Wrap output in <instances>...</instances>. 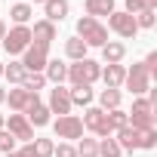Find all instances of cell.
Masks as SVG:
<instances>
[{
	"instance_id": "1",
	"label": "cell",
	"mask_w": 157,
	"mask_h": 157,
	"mask_svg": "<svg viewBox=\"0 0 157 157\" xmlns=\"http://www.w3.org/2000/svg\"><path fill=\"white\" fill-rule=\"evenodd\" d=\"M99 77H102V65L93 62V59H80V62L68 65V77H65V80L71 86H93Z\"/></svg>"
},
{
	"instance_id": "2",
	"label": "cell",
	"mask_w": 157,
	"mask_h": 157,
	"mask_svg": "<svg viewBox=\"0 0 157 157\" xmlns=\"http://www.w3.org/2000/svg\"><path fill=\"white\" fill-rule=\"evenodd\" d=\"M74 37H80L86 46H105L108 43V28L93 19V16H83V19H77V34Z\"/></svg>"
},
{
	"instance_id": "3",
	"label": "cell",
	"mask_w": 157,
	"mask_h": 157,
	"mask_svg": "<svg viewBox=\"0 0 157 157\" xmlns=\"http://www.w3.org/2000/svg\"><path fill=\"white\" fill-rule=\"evenodd\" d=\"M46 62H49V46H46V43H34V40H31V46L22 52V68H25L28 74H43Z\"/></svg>"
},
{
	"instance_id": "4",
	"label": "cell",
	"mask_w": 157,
	"mask_h": 157,
	"mask_svg": "<svg viewBox=\"0 0 157 157\" xmlns=\"http://www.w3.org/2000/svg\"><path fill=\"white\" fill-rule=\"evenodd\" d=\"M129 117V126L132 129H154V105L145 99V96H139L136 102H132V111L126 114Z\"/></svg>"
},
{
	"instance_id": "5",
	"label": "cell",
	"mask_w": 157,
	"mask_h": 157,
	"mask_svg": "<svg viewBox=\"0 0 157 157\" xmlns=\"http://www.w3.org/2000/svg\"><path fill=\"white\" fill-rule=\"evenodd\" d=\"M28 46H31V28H28V25H16V28H6V37H3V49H6L10 56H22Z\"/></svg>"
},
{
	"instance_id": "6",
	"label": "cell",
	"mask_w": 157,
	"mask_h": 157,
	"mask_svg": "<svg viewBox=\"0 0 157 157\" xmlns=\"http://www.w3.org/2000/svg\"><path fill=\"white\" fill-rule=\"evenodd\" d=\"M123 86L139 99V96H145L148 90H151V77H148V71H145V65L139 62V65H132V68H126V77H123Z\"/></svg>"
},
{
	"instance_id": "7",
	"label": "cell",
	"mask_w": 157,
	"mask_h": 157,
	"mask_svg": "<svg viewBox=\"0 0 157 157\" xmlns=\"http://www.w3.org/2000/svg\"><path fill=\"white\" fill-rule=\"evenodd\" d=\"M3 129H6L16 142H22V145H28V142L37 139V136H34V126L28 123L25 114H10V120H3Z\"/></svg>"
},
{
	"instance_id": "8",
	"label": "cell",
	"mask_w": 157,
	"mask_h": 157,
	"mask_svg": "<svg viewBox=\"0 0 157 157\" xmlns=\"http://www.w3.org/2000/svg\"><path fill=\"white\" fill-rule=\"evenodd\" d=\"M52 129H56V136L65 139V142H77V139H83V123H80V117H77V114L56 117Z\"/></svg>"
},
{
	"instance_id": "9",
	"label": "cell",
	"mask_w": 157,
	"mask_h": 157,
	"mask_svg": "<svg viewBox=\"0 0 157 157\" xmlns=\"http://www.w3.org/2000/svg\"><path fill=\"white\" fill-rule=\"evenodd\" d=\"M80 123H83V129H90L93 136H99V139H105V136H111V129H108V120H105V111L102 108H86L83 111V117H80Z\"/></svg>"
},
{
	"instance_id": "10",
	"label": "cell",
	"mask_w": 157,
	"mask_h": 157,
	"mask_svg": "<svg viewBox=\"0 0 157 157\" xmlns=\"http://www.w3.org/2000/svg\"><path fill=\"white\" fill-rule=\"evenodd\" d=\"M108 28L117 34V37H123V40H129V37H136V16H129V13H111L108 16Z\"/></svg>"
},
{
	"instance_id": "11",
	"label": "cell",
	"mask_w": 157,
	"mask_h": 157,
	"mask_svg": "<svg viewBox=\"0 0 157 157\" xmlns=\"http://www.w3.org/2000/svg\"><path fill=\"white\" fill-rule=\"evenodd\" d=\"M6 102H10V108H13L16 114H25L31 105H37V102H40V96H37V93H28L25 86H16V90H10V93H6Z\"/></svg>"
},
{
	"instance_id": "12",
	"label": "cell",
	"mask_w": 157,
	"mask_h": 157,
	"mask_svg": "<svg viewBox=\"0 0 157 157\" xmlns=\"http://www.w3.org/2000/svg\"><path fill=\"white\" fill-rule=\"evenodd\" d=\"M49 114H59V117H65V114H71V93L65 90V86H52L49 90Z\"/></svg>"
},
{
	"instance_id": "13",
	"label": "cell",
	"mask_w": 157,
	"mask_h": 157,
	"mask_svg": "<svg viewBox=\"0 0 157 157\" xmlns=\"http://www.w3.org/2000/svg\"><path fill=\"white\" fill-rule=\"evenodd\" d=\"M43 13H46V22H62L68 13H71V3L68 0H43Z\"/></svg>"
},
{
	"instance_id": "14",
	"label": "cell",
	"mask_w": 157,
	"mask_h": 157,
	"mask_svg": "<svg viewBox=\"0 0 157 157\" xmlns=\"http://www.w3.org/2000/svg\"><path fill=\"white\" fill-rule=\"evenodd\" d=\"M43 77H46L52 86H62V83H65V77H68V65L59 62V59H49L46 68H43Z\"/></svg>"
},
{
	"instance_id": "15",
	"label": "cell",
	"mask_w": 157,
	"mask_h": 157,
	"mask_svg": "<svg viewBox=\"0 0 157 157\" xmlns=\"http://www.w3.org/2000/svg\"><path fill=\"white\" fill-rule=\"evenodd\" d=\"M31 40L34 43H52L56 40V25L52 22H46V19H40V22H34V28H31Z\"/></svg>"
},
{
	"instance_id": "16",
	"label": "cell",
	"mask_w": 157,
	"mask_h": 157,
	"mask_svg": "<svg viewBox=\"0 0 157 157\" xmlns=\"http://www.w3.org/2000/svg\"><path fill=\"white\" fill-rule=\"evenodd\" d=\"M114 142L120 145V151L132 154V151H139V129H132V126L126 123L123 129H117V139H114Z\"/></svg>"
},
{
	"instance_id": "17",
	"label": "cell",
	"mask_w": 157,
	"mask_h": 157,
	"mask_svg": "<svg viewBox=\"0 0 157 157\" xmlns=\"http://www.w3.org/2000/svg\"><path fill=\"white\" fill-rule=\"evenodd\" d=\"M123 77H126V68H123V65H108V68H102V80H105L108 90H120V86H123Z\"/></svg>"
},
{
	"instance_id": "18",
	"label": "cell",
	"mask_w": 157,
	"mask_h": 157,
	"mask_svg": "<svg viewBox=\"0 0 157 157\" xmlns=\"http://www.w3.org/2000/svg\"><path fill=\"white\" fill-rule=\"evenodd\" d=\"M123 56H126V46H123L120 40H108V43L102 46V59H105L108 65H120Z\"/></svg>"
},
{
	"instance_id": "19",
	"label": "cell",
	"mask_w": 157,
	"mask_h": 157,
	"mask_svg": "<svg viewBox=\"0 0 157 157\" xmlns=\"http://www.w3.org/2000/svg\"><path fill=\"white\" fill-rule=\"evenodd\" d=\"M120 102H123V93H120V90H108V86H105V90L99 93V108H102V111H114V108H120Z\"/></svg>"
},
{
	"instance_id": "20",
	"label": "cell",
	"mask_w": 157,
	"mask_h": 157,
	"mask_svg": "<svg viewBox=\"0 0 157 157\" xmlns=\"http://www.w3.org/2000/svg\"><path fill=\"white\" fill-rule=\"evenodd\" d=\"M25 117H28L31 126H46V123H49V108H46L43 102H37V105H31V108L25 111Z\"/></svg>"
},
{
	"instance_id": "21",
	"label": "cell",
	"mask_w": 157,
	"mask_h": 157,
	"mask_svg": "<svg viewBox=\"0 0 157 157\" xmlns=\"http://www.w3.org/2000/svg\"><path fill=\"white\" fill-rule=\"evenodd\" d=\"M86 49H90V46H86L80 37H68V40H65V56H68L71 62H80V59H86Z\"/></svg>"
},
{
	"instance_id": "22",
	"label": "cell",
	"mask_w": 157,
	"mask_h": 157,
	"mask_svg": "<svg viewBox=\"0 0 157 157\" xmlns=\"http://www.w3.org/2000/svg\"><path fill=\"white\" fill-rule=\"evenodd\" d=\"M68 93H71V105H83V108H90L93 99H96L93 86H71Z\"/></svg>"
},
{
	"instance_id": "23",
	"label": "cell",
	"mask_w": 157,
	"mask_h": 157,
	"mask_svg": "<svg viewBox=\"0 0 157 157\" xmlns=\"http://www.w3.org/2000/svg\"><path fill=\"white\" fill-rule=\"evenodd\" d=\"M114 13V0H86V16L99 19V16H111Z\"/></svg>"
},
{
	"instance_id": "24",
	"label": "cell",
	"mask_w": 157,
	"mask_h": 157,
	"mask_svg": "<svg viewBox=\"0 0 157 157\" xmlns=\"http://www.w3.org/2000/svg\"><path fill=\"white\" fill-rule=\"evenodd\" d=\"M105 120H108V129H111V132H117V129H123V126L129 123V117H126V111H123V108L105 111Z\"/></svg>"
},
{
	"instance_id": "25",
	"label": "cell",
	"mask_w": 157,
	"mask_h": 157,
	"mask_svg": "<svg viewBox=\"0 0 157 157\" xmlns=\"http://www.w3.org/2000/svg\"><path fill=\"white\" fill-rule=\"evenodd\" d=\"M25 68H22V62H10V65H3V77L10 83H16V86H22V80H25Z\"/></svg>"
},
{
	"instance_id": "26",
	"label": "cell",
	"mask_w": 157,
	"mask_h": 157,
	"mask_svg": "<svg viewBox=\"0 0 157 157\" xmlns=\"http://www.w3.org/2000/svg\"><path fill=\"white\" fill-rule=\"evenodd\" d=\"M77 157H99V139H77Z\"/></svg>"
},
{
	"instance_id": "27",
	"label": "cell",
	"mask_w": 157,
	"mask_h": 157,
	"mask_svg": "<svg viewBox=\"0 0 157 157\" xmlns=\"http://www.w3.org/2000/svg\"><path fill=\"white\" fill-rule=\"evenodd\" d=\"M99 157H123V151L111 136H105V139H99Z\"/></svg>"
},
{
	"instance_id": "28",
	"label": "cell",
	"mask_w": 157,
	"mask_h": 157,
	"mask_svg": "<svg viewBox=\"0 0 157 157\" xmlns=\"http://www.w3.org/2000/svg\"><path fill=\"white\" fill-rule=\"evenodd\" d=\"M34 16V10L28 6V3H16L13 10H10V19L16 22V25H28V19Z\"/></svg>"
},
{
	"instance_id": "29",
	"label": "cell",
	"mask_w": 157,
	"mask_h": 157,
	"mask_svg": "<svg viewBox=\"0 0 157 157\" xmlns=\"http://www.w3.org/2000/svg\"><path fill=\"white\" fill-rule=\"evenodd\" d=\"M43 83H46V77H43V74H25V80H22V86H25L28 93L43 90Z\"/></svg>"
},
{
	"instance_id": "30",
	"label": "cell",
	"mask_w": 157,
	"mask_h": 157,
	"mask_svg": "<svg viewBox=\"0 0 157 157\" xmlns=\"http://www.w3.org/2000/svg\"><path fill=\"white\" fill-rule=\"evenodd\" d=\"M139 148H145V151L157 148V129H142L139 132Z\"/></svg>"
},
{
	"instance_id": "31",
	"label": "cell",
	"mask_w": 157,
	"mask_h": 157,
	"mask_svg": "<svg viewBox=\"0 0 157 157\" xmlns=\"http://www.w3.org/2000/svg\"><path fill=\"white\" fill-rule=\"evenodd\" d=\"M154 22H157V13L154 10H142L136 16V28H154Z\"/></svg>"
},
{
	"instance_id": "32",
	"label": "cell",
	"mask_w": 157,
	"mask_h": 157,
	"mask_svg": "<svg viewBox=\"0 0 157 157\" xmlns=\"http://www.w3.org/2000/svg\"><path fill=\"white\" fill-rule=\"evenodd\" d=\"M31 145H34V151H37V157H52V148H56V145H52L49 139H34Z\"/></svg>"
},
{
	"instance_id": "33",
	"label": "cell",
	"mask_w": 157,
	"mask_h": 157,
	"mask_svg": "<svg viewBox=\"0 0 157 157\" xmlns=\"http://www.w3.org/2000/svg\"><path fill=\"white\" fill-rule=\"evenodd\" d=\"M13 151H16V139L6 129H0V154H13Z\"/></svg>"
},
{
	"instance_id": "34",
	"label": "cell",
	"mask_w": 157,
	"mask_h": 157,
	"mask_svg": "<svg viewBox=\"0 0 157 157\" xmlns=\"http://www.w3.org/2000/svg\"><path fill=\"white\" fill-rule=\"evenodd\" d=\"M52 157H77V151H74V145H71V142H62V145H56V148H52Z\"/></svg>"
},
{
	"instance_id": "35",
	"label": "cell",
	"mask_w": 157,
	"mask_h": 157,
	"mask_svg": "<svg viewBox=\"0 0 157 157\" xmlns=\"http://www.w3.org/2000/svg\"><path fill=\"white\" fill-rule=\"evenodd\" d=\"M142 65H145V71H148V77H151V80H154V77H157V52H148Z\"/></svg>"
},
{
	"instance_id": "36",
	"label": "cell",
	"mask_w": 157,
	"mask_h": 157,
	"mask_svg": "<svg viewBox=\"0 0 157 157\" xmlns=\"http://www.w3.org/2000/svg\"><path fill=\"white\" fill-rule=\"evenodd\" d=\"M142 10H148V0H126V10H123V13H129V16H139Z\"/></svg>"
},
{
	"instance_id": "37",
	"label": "cell",
	"mask_w": 157,
	"mask_h": 157,
	"mask_svg": "<svg viewBox=\"0 0 157 157\" xmlns=\"http://www.w3.org/2000/svg\"><path fill=\"white\" fill-rule=\"evenodd\" d=\"M16 157H37V151H34V145L28 142V145H22V148L16 151Z\"/></svg>"
},
{
	"instance_id": "38",
	"label": "cell",
	"mask_w": 157,
	"mask_h": 157,
	"mask_svg": "<svg viewBox=\"0 0 157 157\" xmlns=\"http://www.w3.org/2000/svg\"><path fill=\"white\" fill-rule=\"evenodd\" d=\"M3 102H6V90H3V86H0V105H3Z\"/></svg>"
},
{
	"instance_id": "39",
	"label": "cell",
	"mask_w": 157,
	"mask_h": 157,
	"mask_svg": "<svg viewBox=\"0 0 157 157\" xmlns=\"http://www.w3.org/2000/svg\"><path fill=\"white\" fill-rule=\"evenodd\" d=\"M3 37H6V25H3V22H0V40H3Z\"/></svg>"
},
{
	"instance_id": "40",
	"label": "cell",
	"mask_w": 157,
	"mask_h": 157,
	"mask_svg": "<svg viewBox=\"0 0 157 157\" xmlns=\"http://www.w3.org/2000/svg\"><path fill=\"white\" fill-rule=\"evenodd\" d=\"M0 77H3V62H0Z\"/></svg>"
},
{
	"instance_id": "41",
	"label": "cell",
	"mask_w": 157,
	"mask_h": 157,
	"mask_svg": "<svg viewBox=\"0 0 157 157\" xmlns=\"http://www.w3.org/2000/svg\"><path fill=\"white\" fill-rule=\"evenodd\" d=\"M0 129H3V114H0Z\"/></svg>"
},
{
	"instance_id": "42",
	"label": "cell",
	"mask_w": 157,
	"mask_h": 157,
	"mask_svg": "<svg viewBox=\"0 0 157 157\" xmlns=\"http://www.w3.org/2000/svg\"><path fill=\"white\" fill-rule=\"evenodd\" d=\"M3 157H16V151H13V154H3Z\"/></svg>"
},
{
	"instance_id": "43",
	"label": "cell",
	"mask_w": 157,
	"mask_h": 157,
	"mask_svg": "<svg viewBox=\"0 0 157 157\" xmlns=\"http://www.w3.org/2000/svg\"><path fill=\"white\" fill-rule=\"evenodd\" d=\"M34 3H43V0H34Z\"/></svg>"
},
{
	"instance_id": "44",
	"label": "cell",
	"mask_w": 157,
	"mask_h": 157,
	"mask_svg": "<svg viewBox=\"0 0 157 157\" xmlns=\"http://www.w3.org/2000/svg\"><path fill=\"white\" fill-rule=\"evenodd\" d=\"M19 3H25V0H19Z\"/></svg>"
}]
</instances>
